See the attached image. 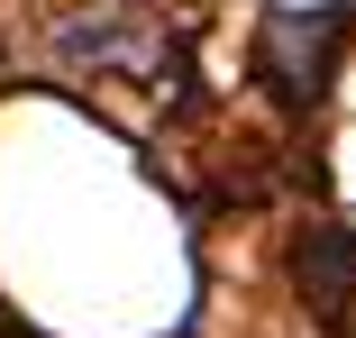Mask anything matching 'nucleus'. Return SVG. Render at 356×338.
Masks as SVG:
<instances>
[{"instance_id": "nucleus-1", "label": "nucleus", "mask_w": 356, "mask_h": 338, "mask_svg": "<svg viewBox=\"0 0 356 338\" xmlns=\"http://www.w3.org/2000/svg\"><path fill=\"white\" fill-rule=\"evenodd\" d=\"M329 55H338V10H320V19H274V28H265V74H274L283 101H320Z\"/></svg>"}, {"instance_id": "nucleus-2", "label": "nucleus", "mask_w": 356, "mask_h": 338, "mask_svg": "<svg viewBox=\"0 0 356 338\" xmlns=\"http://www.w3.org/2000/svg\"><path fill=\"white\" fill-rule=\"evenodd\" d=\"M302 293H311V311H329V320L356 302V238H338V229L302 238Z\"/></svg>"}]
</instances>
